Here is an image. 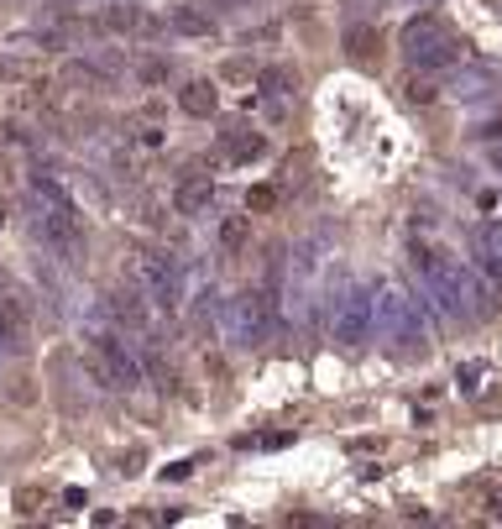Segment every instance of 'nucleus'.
<instances>
[{
    "mask_svg": "<svg viewBox=\"0 0 502 529\" xmlns=\"http://www.w3.org/2000/svg\"><path fill=\"white\" fill-rule=\"evenodd\" d=\"M37 504H42L37 487H21V493H16V508H21V514H37Z\"/></svg>",
    "mask_w": 502,
    "mask_h": 529,
    "instance_id": "nucleus-30",
    "label": "nucleus"
},
{
    "mask_svg": "<svg viewBox=\"0 0 502 529\" xmlns=\"http://www.w3.org/2000/svg\"><path fill=\"white\" fill-rule=\"evenodd\" d=\"M0 79H26V64H16V58H0Z\"/></svg>",
    "mask_w": 502,
    "mask_h": 529,
    "instance_id": "nucleus-31",
    "label": "nucleus"
},
{
    "mask_svg": "<svg viewBox=\"0 0 502 529\" xmlns=\"http://www.w3.org/2000/svg\"><path fill=\"white\" fill-rule=\"evenodd\" d=\"M74 5H79V0H53V11H74Z\"/></svg>",
    "mask_w": 502,
    "mask_h": 529,
    "instance_id": "nucleus-35",
    "label": "nucleus"
},
{
    "mask_svg": "<svg viewBox=\"0 0 502 529\" xmlns=\"http://www.w3.org/2000/svg\"><path fill=\"white\" fill-rule=\"evenodd\" d=\"M277 199H283V189H277V184H256V189L246 194V210H277Z\"/></svg>",
    "mask_w": 502,
    "mask_h": 529,
    "instance_id": "nucleus-27",
    "label": "nucleus"
},
{
    "mask_svg": "<svg viewBox=\"0 0 502 529\" xmlns=\"http://www.w3.org/2000/svg\"><path fill=\"white\" fill-rule=\"evenodd\" d=\"M26 210H32V231L47 241V252L79 268L84 252H89V231H84L79 205H32V199H26Z\"/></svg>",
    "mask_w": 502,
    "mask_h": 529,
    "instance_id": "nucleus-6",
    "label": "nucleus"
},
{
    "mask_svg": "<svg viewBox=\"0 0 502 529\" xmlns=\"http://www.w3.org/2000/svg\"><path fill=\"white\" fill-rule=\"evenodd\" d=\"M283 445H293V430H262V435H241V441H236V451H283Z\"/></svg>",
    "mask_w": 502,
    "mask_h": 529,
    "instance_id": "nucleus-23",
    "label": "nucleus"
},
{
    "mask_svg": "<svg viewBox=\"0 0 502 529\" xmlns=\"http://www.w3.org/2000/svg\"><path fill=\"white\" fill-rule=\"evenodd\" d=\"M497 95V74L492 68H466L456 79V100H492Z\"/></svg>",
    "mask_w": 502,
    "mask_h": 529,
    "instance_id": "nucleus-20",
    "label": "nucleus"
},
{
    "mask_svg": "<svg viewBox=\"0 0 502 529\" xmlns=\"http://www.w3.org/2000/svg\"><path fill=\"white\" fill-rule=\"evenodd\" d=\"M492 168H497V173H502V148H492Z\"/></svg>",
    "mask_w": 502,
    "mask_h": 529,
    "instance_id": "nucleus-36",
    "label": "nucleus"
},
{
    "mask_svg": "<svg viewBox=\"0 0 502 529\" xmlns=\"http://www.w3.org/2000/svg\"><path fill=\"white\" fill-rule=\"evenodd\" d=\"M481 378H487V361H466V367L456 372V382L466 388V393H477V388H481Z\"/></svg>",
    "mask_w": 502,
    "mask_h": 529,
    "instance_id": "nucleus-29",
    "label": "nucleus"
},
{
    "mask_svg": "<svg viewBox=\"0 0 502 529\" xmlns=\"http://www.w3.org/2000/svg\"><path fill=\"white\" fill-rule=\"evenodd\" d=\"M136 142H142V148H163V131L152 127V131H136Z\"/></svg>",
    "mask_w": 502,
    "mask_h": 529,
    "instance_id": "nucleus-33",
    "label": "nucleus"
},
{
    "mask_svg": "<svg viewBox=\"0 0 502 529\" xmlns=\"http://www.w3.org/2000/svg\"><path fill=\"white\" fill-rule=\"evenodd\" d=\"M136 278H142L146 299H152L163 315H173V310L184 304V268H178V257L142 252V262H136Z\"/></svg>",
    "mask_w": 502,
    "mask_h": 529,
    "instance_id": "nucleus-9",
    "label": "nucleus"
},
{
    "mask_svg": "<svg viewBox=\"0 0 502 529\" xmlns=\"http://www.w3.org/2000/svg\"><path fill=\"white\" fill-rule=\"evenodd\" d=\"M95 68H100V79H105V85H115V79L126 74V58L115 53V47H105V53H95Z\"/></svg>",
    "mask_w": 502,
    "mask_h": 529,
    "instance_id": "nucleus-26",
    "label": "nucleus"
},
{
    "mask_svg": "<svg viewBox=\"0 0 502 529\" xmlns=\"http://www.w3.org/2000/svg\"><path fill=\"white\" fill-rule=\"evenodd\" d=\"M256 74H262V68H251L246 58H230V64L220 68V79H230V85H246V79L256 85Z\"/></svg>",
    "mask_w": 502,
    "mask_h": 529,
    "instance_id": "nucleus-28",
    "label": "nucleus"
},
{
    "mask_svg": "<svg viewBox=\"0 0 502 529\" xmlns=\"http://www.w3.org/2000/svg\"><path fill=\"white\" fill-rule=\"evenodd\" d=\"M105 310H110V320H115V325H126V331H146V299L142 294L115 289V294H105Z\"/></svg>",
    "mask_w": 502,
    "mask_h": 529,
    "instance_id": "nucleus-17",
    "label": "nucleus"
},
{
    "mask_svg": "<svg viewBox=\"0 0 502 529\" xmlns=\"http://www.w3.org/2000/svg\"><path fill=\"white\" fill-rule=\"evenodd\" d=\"M277 299H267V289H241V294L226 299V320H220V331L236 351H256V346H267L272 325H277Z\"/></svg>",
    "mask_w": 502,
    "mask_h": 529,
    "instance_id": "nucleus-3",
    "label": "nucleus"
},
{
    "mask_svg": "<svg viewBox=\"0 0 502 529\" xmlns=\"http://www.w3.org/2000/svg\"><path fill=\"white\" fill-rule=\"evenodd\" d=\"M403 100H408V106H435V100H439L435 74H414V79L403 85Z\"/></svg>",
    "mask_w": 502,
    "mask_h": 529,
    "instance_id": "nucleus-24",
    "label": "nucleus"
},
{
    "mask_svg": "<svg viewBox=\"0 0 502 529\" xmlns=\"http://www.w3.org/2000/svg\"><path fill=\"white\" fill-rule=\"evenodd\" d=\"M215 152L226 158L230 168H246V163H256V158H267V137H262V131H251L246 121H226Z\"/></svg>",
    "mask_w": 502,
    "mask_h": 529,
    "instance_id": "nucleus-11",
    "label": "nucleus"
},
{
    "mask_svg": "<svg viewBox=\"0 0 502 529\" xmlns=\"http://www.w3.org/2000/svg\"><path fill=\"white\" fill-rule=\"evenodd\" d=\"M142 372L157 382L163 393H178V372H173V361L163 357V346H157V341H146V346H142Z\"/></svg>",
    "mask_w": 502,
    "mask_h": 529,
    "instance_id": "nucleus-19",
    "label": "nucleus"
},
{
    "mask_svg": "<svg viewBox=\"0 0 502 529\" xmlns=\"http://www.w3.org/2000/svg\"><path fill=\"white\" fill-rule=\"evenodd\" d=\"M58 85H68V89H100L105 79H100V68H95V58H68V64L58 68Z\"/></svg>",
    "mask_w": 502,
    "mask_h": 529,
    "instance_id": "nucleus-21",
    "label": "nucleus"
},
{
    "mask_svg": "<svg viewBox=\"0 0 502 529\" xmlns=\"http://www.w3.org/2000/svg\"><path fill=\"white\" fill-rule=\"evenodd\" d=\"M330 331H335L340 346H361V341H372V331H376V283H346V289H340V304H335Z\"/></svg>",
    "mask_w": 502,
    "mask_h": 529,
    "instance_id": "nucleus-7",
    "label": "nucleus"
},
{
    "mask_svg": "<svg viewBox=\"0 0 502 529\" xmlns=\"http://www.w3.org/2000/svg\"><path fill=\"white\" fill-rule=\"evenodd\" d=\"M471 252H477V268L492 283L502 289V220H487V226H477L471 231Z\"/></svg>",
    "mask_w": 502,
    "mask_h": 529,
    "instance_id": "nucleus-13",
    "label": "nucleus"
},
{
    "mask_svg": "<svg viewBox=\"0 0 502 529\" xmlns=\"http://www.w3.org/2000/svg\"><path fill=\"white\" fill-rule=\"evenodd\" d=\"M340 47H346V58H356V64H376L382 58V32L372 22H351L340 32Z\"/></svg>",
    "mask_w": 502,
    "mask_h": 529,
    "instance_id": "nucleus-16",
    "label": "nucleus"
},
{
    "mask_svg": "<svg viewBox=\"0 0 502 529\" xmlns=\"http://www.w3.org/2000/svg\"><path fill=\"white\" fill-rule=\"evenodd\" d=\"M256 89H262V116H267L272 127H288L298 100H304V79H298V68L293 64H272L256 74Z\"/></svg>",
    "mask_w": 502,
    "mask_h": 529,
    "instance_id": "nucleus-8",
    "label": "nucleus"
},
{
    "mask_svg": "<svg viewBox=\"0 0 502 529\" xmlns=\"http://www.w3.org/2000/svg\"><path fill=\"white\" fill-rule=\"evenodd\" d=\"M131 79L142 89H163L167 79H173V58H167V53H142V58L131 64Z\"/></svg>",
    "mask_w": 502,
    "mask_h": 529,
    "instance_id": "nucleus-18",
    "label": "nucleus"
},
{
    "mask_svg": "<svg viewBox=\"0 0 502 529\" xmlns=\"http://www.w3.org/2000/svg\"><path fill=\"white\" fill-rule=\"evenodd\" d=\"M178 110H184L188 121H215L220 116V89H215V79H188L178 89Z\"/></svg>",
    "mask_w": 502,
    "mask_h": 529,
    "instance_id": "nucleus-14",
    "label": "nucleus"
},
{
    "mask_svg": "<svg viewBox=\"0 0 502 529\" xmlns=\"http://www.w3.org/2000/svg\"><path fill=\"white\" fill-rule=\"evenodd\" d=\"M376 331L403 346V351H424L429 346V325H424V304L408 299L393 283H376Z\"/></svg>",
    "mask_w": 502,
    "mask_h": 529,
    "instance_id": "nucleus-5",
    "label": "nucleus"
},
{
    "mask_svg": "<svg viewBox=\"0 0 502 529\" xmlns=\"http://www.w3.org/2000/svg\"><path fill=\"white\" fill-rule=\"evenodd\" d=\"M487 519H502V487L492 493V498H487Z\"/></svg>",
    "mask_w": 502,
    "mask_h": 529,
    "instance_id": "nucleus-34",
    "label": "nucleus"
},
{
    "mask_svg": "<svg viewBox=\"0 0 502 529\" xmlns=\"http://www.w3.org/2000/svg\"><path fill=\"white\" fill-rule=\"evenodd\" d=\"M209 205H215V184H209L205 173L184 168V184L173 189V215H188V220H194V215H205Z\"/></svg>",
    "mask_w": 502,
    "mask_h": 529,
    "instance_id": "nucleus-15",
    "label": "nucleus"
},
{
    "mask_svg": "<svg viewBox=\"0 0 502 529\" xmlns=\"http://www.w3.org/2000/svg\"><path fill=\"white\" fill-rule=\"evenodd\" d=\"M84 361H89V382L95 388H110V393H136L142 388V357L126 351V341L115 331H95Z\"/></svg>",
    "mask_w": 502,
    "mask_h": 529,
    "instance_id": "nucleus-4",
    "label": "nucleus"
},
{
    "mask_svg": "<svg viewBox=\"0 0 502 529\" xmlns=\"http://www.w3.org/2000/svg\"><path fill=\"white\" fill-rule=\"evenodd\" d=\"M220 304H226V299H215V294L194 299V331H199L205 341H215V310H220Z\"/></svg>",
    "mask_w": 502,
    "mask_h": 529,
    "instance_id": "nucleus-25",
    "label": "nucleus"
},
{
    "mask_svg": "<svg viewBox=\"0 0 502 529\" xmlns=\"http://www.w3.org/2000/svg\"><path fill=\"white\" fill-rule=\"evenodd\" d=\"M397 47H403V64L414 74H445V68L466 64V37H456L450 22L435 11H418L414 22H403Z\"/></svg>",
    "mask_w": 502,
    "mask_h": 529,
    "instance_id": "nucleus-2",
    "label": "nucleus"
},
{
    "mask_svg": "<svg viewBox=\"0 0 502 529\" xmlns=\"http://www.w3.org/2000/svg\"><path fill=\"white\" fill-rule=\"evenodd\" d=\"M167 32H173V37H199V43H205V37H220V16H215V11H205V5H167Z\"/></svg>",
    "mask_w": 502,
    "mask_h": 529,
    "instance_id": "nucleus-12",
    "label": "nucleus"
},
{
    "mask_svg": "<svg viewBox=\"0 0 502 529\" xmlns=\"http://www.w3.org/2000/svg\"><path fill=\"white\" fill-rule=\"evenodd\" d=\"M408 268L424 283V304L439 310L456 325H471V320L492 315V289L481 283V273H471L460 257H450L439 241H424V236H408Z\"/></svg>",
    "mask_w": 502,
    "mask_h": 529,
    "instance_id": "nucleus-1",
    "label": "nucleus"
},
{
    "mask_svg": "<svg viewBox=\"0 0 502 529\" xmlns=\"http://www.w3.org/2000/svg\"><path fill=\"white\" fill-rule=\"evenodd\" d=\"M95 32H110V37H157V32H167V22L146 16L136 0H110V5L95 11Z\"/></svg>",
    "mask_w": 502,
    "mask_h": 529,
    "instance_id": "nucleus-10",
    "label": "nucleus"
},
{
    "mask_svg": "<svg viewBox=\"0 0 502 529\" xmlns=\"http://www.w3.org/2000/svg\"><path fill=\"white\" fill-rule=\"evenodd\" d=\"M188 472H194V462H173V466H163V477H167V483H184Z\"/></svg>",
    "mask_w": 502,
    "mask_h": 529,
    "instance_id": "nucleus-32",
    "label": "nucleus"
},
{
    "mask_svg": "<svg viewBox=\"0 0 502 529\" xmlns=\"http://www.w3.org/2000/svg\"><path fill=\"white\" fill-rule=\"evenodd\" d=\"M246 241H251V220H246V215H226V220H220V247L236 257Z\"/></svg>",
    "mask_w": 502,
    "mask_h": 529,
    "instance_id": "nucleus-22",
    "label": "nucleus"
}]
</instances>
